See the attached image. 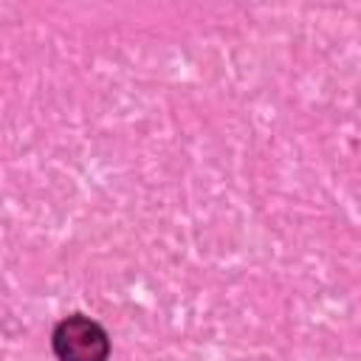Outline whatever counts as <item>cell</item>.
<instances>
[{"label": "cell", "mask_w": 361, "mask_h": 361, "mask_svg": "<svg viewBox=\"0 0 361 361\" xmlns=\"http://www.w3.org/2000/svg\"><path fill=\"white\" fill-rule=\"evenodd\" d=\"M51 344L59 361H107L110 353V338L104 327L82 313L62 319L54 327Z\"/></svg>", "instance_id": "1"}]
</instances>
